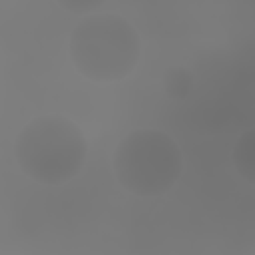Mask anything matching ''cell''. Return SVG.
Returning <instances> with one entry per match:
<instances>
[{"instance_id":"cell-1","label":"cell","mask_w":255,"mask_h":255,"mask_svg":"<svg viewBox=\"0 0 255 255\" xmlns=\"http://www.w3.org/2000/svg\"><path fill=\"white\" fill-rule=\"evenodd\" d=\"M141 56L137 30L120 14H88L72 30L70 58L90 82H120L133 72Z\"/></svg>"},{"instance_id":"cell-2","label":"cell","mask_w":255,"mask_h":255,"mask_svg":"<svg viewBox=\"0 0 255 255\" xmlns=\"http://www.w3.org/2000/svg\"><path fill=\"white\" fill-rule=\"evenodd\" d=\"M86 155L88 141L84 131L58 114L28 122L14 145V157L22 173L42 185H60L76 177Z\"/></svg>"},{"instance_id":"cell-3","label":"cell","mask_w":255,"mask_h":255,"mask_svg":"<svg viewBox=\"0 0 255 255\" xmlns=\"http://www.w3.org/2000/svg\"><path fill=\"white\" fill-rule=\"evenodd\" d=\"M118 183L141 197L165 193L181 175L183 159L175 139L151 128L129 131L112 155Z\"/></svg>"},{"instance_id":"cell-4","label":"cell","mask_w":255,"mask_h":255,"mask_svg":"<svg viewBox=\"0 0 255 255\" xmlns=\"http://www.w3.org/2000/svg\"><path fill=\"white\" fill-rule=\"evenodd\" d=\"M233 165L235 171L249 183L255 185V128L247 129L233 147Z\"/></svg>"},{"instance_id":"cell-5","label":"cell","mask_w":255,"mask_h":255,"mask_svg":"<svg viewBox=\"0 0 255 255\" xmlns=\"http://www.w3.org/2000/svg\"><path fill=\"white\" fill-rule=\"evenodd\" d=\"M161 82H163L165 94L169 98H175V100L187 98L193 90V74L185 66H169L163 72Z\"/></svg>"},{"instance_id":"cell-6","label":"cell","mask_w":255,"mask_h":255,"mask_svg":"<svg viewBox=\"0 0 255 255\" xmlns=\"http://www.w3.org/2000/svg\"><path fill=\"white\" fill-rule=\"evenodd\" d=\"M64 8L68 10H76L80 12V16H88L90 10H96L100 6V2H62Z\"/></svg>"}]
</instances>
